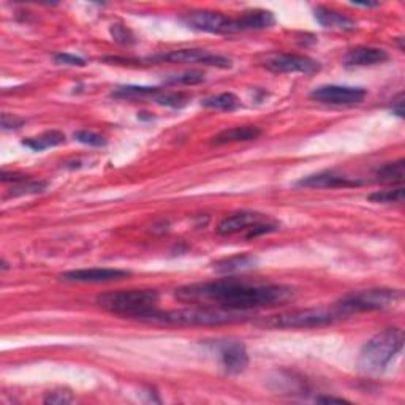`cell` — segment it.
<instances>
[{"label":"cell","instance_id":"cell-1","mask_svg":"<svg viewBox=\"0 0 405 405\" xmlns=\"http://www.w3.org/2000/svg\"><path fill=\"white\" fill-rule=\"evenodd\" d=\"M175 297L182 303L244 312L287 303L293 298V290L284 285H250L246 282L227 279L181 287L176 290Z\"/></svg>","mask_w":405,"mask_h":405},{"label":"cell","instance_id":"cell-2","mask_svg":"<svg viewBox=\"0 0 405 405\" xmlns=\"http://www.w3.org/2000/svg\"><path fill=\"white\" fill-rule=\"evenodd\" d=\"M405 336L401 328H388L364 344L358 356V369L366 375H378L404 349Z\"/></svg>","mask_w":405,"mask_h":405},{"label":"cell","instance_id":"cell-3","mask_svg":"<svg viewBox=\"0 0 405 405\" xmlns=\"http://www.w3.org/2000/svg\"><path fill=\"white\" fill-rule=\"evenodd\" d=\"M242 312H230L214 307H194L179 309V311L162 312L158 309L147 312L139 320L147 323L173 325V326H217L235 323L242 320Z\"/></svg>","mask_w":405,"mask_h":405},{"label":"cell","instance_id":"cell-4","mask_svg":"<svg viewBox=\"0 0 405 405\" xmlns=\"http://www.w3.org/2000/svg\"><path fill=\"white\" fill-rule=\"evenodd\" d=\"M158 299L157 290H120L100 294L97 304L108 312L139 320L147 312L157 309Z\"/></svg>","mask_w":405,"mask_h":405},{"label":"cell","instance_id":"cell-5","mask_svg":"<svg viewBox=\"0 0 405 405\" xmlns=\"http://www.w3.org/2000/svg\"><path fill=\"white\" fill-rule=\"evenodd\" d=\"M402 299L401 290H391V288H372L358 293H351L342 298L336 306L337 317L342 315H353L361 312L383 311V309L394 307Z\"/></svg>","mask_w":405,"mask_h":405},{"label":"cell","instance_id":"cell-6","mask_svg":"<svg viewBox=\"0 0 405 405\" xmlns=\"http://www.w3.org/2000/svg\"><path fill=\"white\" fill-rule=\"evenodd\" d=\"M336 318V312H328L323 309H303V311L275 315L271 320H268L265 325L269 328H279V330H304V328L331 325Z\"/></svg>","mask_w":405,"mask_h":405},{"label":"cell","instance_id":"cell-7","mask_svg":"<svg viewBox=\"0 0 405 405\" xmlns=\"http://www.w3.org/2000/svg\"><path fill=\"white\" fill-rule=\"evenodd\" d=\"M152 62H171V63H203V66L230 68L231 61L228 57L209 53L204 49H176L151 57Z\"/></svg>","mask_w":405,"mask_h":405},{"label":"cell","instance_id":"cell-8","mask_svg":"<svg viewBox=\"0 0 405 405\" xmlns=\"http://www.w3.org/2000/svg\"><path fill=\"white\" fill-rule=\"evenodd\" d=\"M182 23L192 29L209 32V34H235L237 32L235 18H228L218 11H192L182 18Z\"/></svg>","mask_w":405,"mask_h":405},{"label":"cell","instance_id":"cell-9","mask_svg":"<svg viewBox=\"0 0 405 405\" xmlns=\"http://www.w3.org/2000/svg\"><path fill=\"white\" fill-rule=\"evenodd\" d=\"M368 92L363 87H351V86H320L313 89L311 99L326 105H339V106H351L361 103Z\"/></svg>","mask_w":405,"mask_h":405},{"label":"cell","instance_id":"cell-10","mask_svg":"<svg viewBox=\"0 0 405 405\" xmlns=\"http://www.w3.org/2000/svg\"><path fill=\"white\" fill-rule=\"evenodd\" d=\"M214 347L225 372L236 375L247 369L249 355L246 347L241 342H237V340H223V342H217Z\"/></svg>","mask_w":405,"mask_h":405},{"label":"cell","instance_id":"cell-11","mask_svg":"<svg viewBox=\"0 0 405 405\" xmlns=\"http://www.w3.org/2000/svg\"><path fill=\"white\" fill-rule=\"evenodd\" d=\"M266 68L274 73H304L311 75L320 70V63L306 56L297 54H278L269 59Z\"/></svg>","mask_w":405,"mask_h":405},{"label":"cell","instance_id":"cell-12","mask_svg":"<svg viewBox=\"0 0 405 405\" xmlns=\"http://www.w3.org/2000/svg\"><path fill=\"white\" fill-rule=\"evenodd\" d=\"M130 275V271L124 269H109V268H91V269H76L61 275V280L70 284H101V282L120 280Z\"/></svg>","mask_w":405,"mask_h":405},{"label":"cell","instance_id":"cell-13","mask_svg":"<svg viewBox=\"0 0 405 405\" xmlns=\"http://www.w3.org/2000/svg\"><path fill=\"white\" fill-rule=\"evenodd\" d=\"M268 218V216L258 214V212H236V214L225 217L223 220L217 225V233L220 236H233L237 233L247 235L255 225L265 222Z\"/></svg>","mask_w":405,"mask_h":405},{"label":"cell","instance_id":"cell-14","mask_svg":"<svg viewBox=\"0 0 405 405\" xmlns=\"http://www.w3.org/2000/svg\"><path fill=\"white\" fill-rule=\"evenodd\" d=\"M298 187L306 189H340V187H356L361 185V181L350 179L342 175H337L334 171H321L317 175H311L303 177L297 182Z\"/></svg>","mask_w":405,"mask_h":405},{"label":"cell","instance_id":"cell-15","mask_svg":"<svg viewBox=\"0 0 405 405\" xmlns=\"http://www.w3.org/2000/svg\"><path fill=\"white\" fill-rule=\"evenodd\" d=\"M390 59V54L380 48L358 46L350 49L345 56V66L349 67H368L383 63Z\"/></svg>","mask_w":405,"mask_h":405},{"label":"cell","instance_id":"cell-16","mask_svg":"<svg viewBox=\"0 0 405 405\" xmlns=\"http://www.w3.org/2000/svg\"><path fill=\"white\" fill-rule=\"evenodd\" d=\"M236 21V30H263L268 27H273L275 23V18L271 11L268 10H249L244 11L241 16L235 18Z\"/></svg>","mask_w":405,"mask_h":405},{"label":"cell","instance_id":"cell-17","mask_svg":"<svg viewBox=\"0 0 405 405\" xmlns=\"http://www.w3.org/2000/svg\"><path fill=\"white\" fill-rule=\"evenodd\" d=\"M313 15L315 19L320 23V25H323L325 29H331V30H342V32H349V30H355L356 23L353 21L351 18L342 15L336 10L326 8V6H317L313 8Z\"/></svg>","mask_w":405,"mask_h":405},{"label":"cell","instance_id":"cell-18","mask_svg":"<svg viewBox=\"0 0 405 405\" xmlns=\"http://www.w3.org/2000/svg\"><path fill=\"white\" fill-rule=\"evenodd\" d=\"M261 135V130L255 125H244V127H233L220 132L212 138V144L223 146L228 143H239V141H252Z\"/></svg>","mask_w":405,"mask_h":405},{"label":"cell","instance_id":"cell-19","mask_svg":"<svg viewBox=\"0 0 405 405\" xmlns=\"http://www.w3.org/2000/svg\"><path fill=\"white\" fill-rule=\"evenodd\" d=\"M271 382L274 383L273 388L275 391H284L288 394H304L309 391L303 378L290 374V372H278V377Z\"/></svg>","mask_w":405,"mask_h":405},{"label":"cell","instance_id":"cell-20","mask_svg":"<svg viewBox=\"0 0 405 405\" xmlns=\"http://www.w3.org/2000/svg\"><path fill=\"white\" fill-rule=\"evenodd\" d=\"M66 143V135L53 130V132H44L42 135H38L35 138H27L25 141H23V144L25 147H29V149L35 151V152H42V151H46L49 147H56V146H61Z\"/></svg>","mask_w":405,"mask_h":405},{"label":"cell","instance_id":"cell-21","mask_svg":"<svg viewBox=\"0 0 405 405\" xmlns=\"http://www.w3.org/2000/svg\"><path fill=\"white\" fill-rule=\"evenodd\" d=\"M256 260L254 256L249 255H236V256H230V258H225L214 263V269L217 273L222 274H231V273H241L246 271V269H250L255 266Z\"/></svg>","mask_w":405,"mask_h":405},{"label":"cell","instance_id":"cell-22","mask_svg":"<svg viewBox=\"0 0 405 405\" xmlns=\"http://www.w3.org/2000/svg\"><path fill=\"white\" fill-rule=\"evenodd\" d=\"M377 181L387 184H401L405 177V162L404 158L396 160V162L385 163L375 171Z\"/></svg>","mask_w":405,"mask_h":405},{"label":"cell","instance_id":"cell-23","mask_svg":"<svg viewBox=\"0 0 405 405\" xmlns=\"http://www.w3.org/2000/svg\"><path fill=\"white\" fill-rule=\"evenodd\" d=\"M162 92V89L158 87H149V86H122L118 87L113 92L114 99H127V100H135V99H147L154 97Z\"/></svg>","mask_w":405,"mask_h":405},{"label":"cell","instance_id":"cell-24","mask_svg":"<svg viewBox=\"0 0 405 405\" xmlns=\"http://www.w3.org/2000/svg\"><path fill=\"white\" fill-rule=\"evenodd\" d=\"M201 105L209 109H218V111H235V109L239 108L241 101L235 94L223 92V94L214 95V97L204 99L201 101Z\"/></svg>","mask_w":405,"mask_h":405},{"label":"cell","instance_id":"cell-25","mask_svg":"<svg viewBox=\"0 0 405 405\" xmlns=\"http://www.w3.org/2000/svg\"><path fill=\"white\" fill-rule=\"evenodd\" d=\"M48 182L44 181H24L21 184H15L13 189L10 190L8 197H24V195H35V194H42L43 190H46Z\"/></svg>","mask_w":405,"mask_h":405},{"label":"cell","instance_id":"cell-26","mask_svg":"<svg viewBox=\"0 0 405 405\" xmlns=\"http://www.w3.org/2000/svg\"><path fill=\"white\" fill-rule=\"evenodd\" d=\"M204 81V73L200 70H190V72H185L181 75L171 76V78L166 80V85L171 86H195L200 85Z\"/></svg>","mask_w":405,"mask_h":405},{"label":"cell","instance_id":"cell-27","mask_svg":"<svg viewBox=\"0 0 405 405\" xmlns=\"http://www.w3.org/2000/svg\"><path fill=\"white\" fill-rule=\"evenodd\" d=\"M156 101L163 106L184 108L190 101V97L182 92H160L156 97Z\"/></svg>","mask_w":405,"mask_h":405},{"label":"cell","instance_id":"cell-28","mask_svg":"<svg viewBox=\"0 0 405 405\" xmlns=\"http://www.w3.org/2000/svg\"><path fill=\"white\" fill-rule=\"evenodd\" d=\"M369 200L374 201V203H383V204L402 203L404 201V187L375 192V194L369 195Z\"/></svg>","mask_w":405,"mask_h":405},{"label":"cell","instance_id":"cell-29","mask_svg":"<svg viewBox=\"0 0 405 405\" xmlns=\"http://www.w3.org/2000/svg\"><path fill=\"white\" fill-rule=\"evenodd\" d=\"M73 399L75 397L72 394V391L59 388V390H53V391H49V393H46L43 402L53 404V405H66V404L73 402Z\"/></svg>","mask_w":405,"mask_h":405},{"label":"cell","instance_id":"cell-30","mask_svg":"<svg viewBox=\"0 0 405 405\" xmlns=\"http://www.w3.org/2000/svg\"><path fill=\"white\" fill-rule=\"evenodd\" d=\"M75 139L78 141V143H81V144L94 146V147H100V146H105V144H106L105 138L100 137L99 133H94V132H89V130L76 132V133H75Z\"/></svg>","mask_w":405,"mask_h":405},{"label":"cell","instance_id":"cell-31","mask_svg":"<svg viewBox=\"0 0 405 405\" xmlns=\"http://www.w3.org/2000/svg\"><path fill=\"white\" fill-rule=\"evenodd\" d=\"M109 32H111L114 42H118L120 44H132V43H135V35L132 34L130 29L125 27V25L113 24L111 29H109Z\"/></svg>","mask_w":405,"mask_h":405},{"label":"cell","instance_id":"cell-32","mask_svg":"<svg viewBox=\"0 0 405 405\" xmlns=\"http://www.w3.org/2000/svg\"><path fill=\"white\" fill-rule=\"evenodd\" d=\"M54 61L61 66H70V67H85L86 61L81 59L78 56L68 54V53H59L54 56Z\"/></svg>","mask_w":405,"mask_h":405},{"label":"cell","instance_id":"cell-33","mask_svg":"<svg viewBox=\"0 0 405 405\" xmlns=\"http://www.w3.org/2000/svg\"><path fill=\"white\" fill-rule=\"evenodd\" d=\"M24 124V120L18 119L16 116H11V114H2V128L4 130H16Z\"/></svg>","mask_w":405,"mask_h":405},{"label":"cell","instance_id":"cell-34","mask_svg":"<svg viewBox=\"0 0 405 405\" xmlns=\"http://www.w3.org/2000/svg\"><path fill=\"white\" fill-rule=\"evenodd\" d=\"M29 179H30L29 176L21 175V173H6V171L2 173V182H13V185L29 181Z\"/></svg>","mask_w":405,"mask_h":405},{"label":"cell","instance_id":"cell-35","mask_svg":"<svg viewBox=\"0 0 405 405\" xmlns=\"http://www.w3.org/2000/svg\"><path fill=\"white\" fill-rule=\"evenodd\" d=\"M390 108L393 114L404 118V94H399L396 99H393V103H391Z\"/></svg>","mask_w":405,"mask_h":405},{"label":"cell","instance_id":"cell-36","mask_svg":"<svg viewBox=\"0 0 405 405\" xmlns=\"http://www.w3.org/2000/svg\"><path fill=\"white\" fill-rule=\"evenodd\" d=\"M317 402H323V404H349V401L340 399V397H331V396H321L315 399Z\"/></svg>","mask_w":405,"mask_h":405}]
</instances>
